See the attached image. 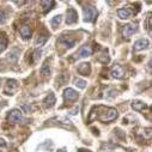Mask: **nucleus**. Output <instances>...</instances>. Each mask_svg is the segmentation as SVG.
Segmentation results:
<instances>
[{
	"instance_id": "f257e3e1",
	"label": "nucleus",
	"mask_w": 152,
	"mask_h": 152,
	"mask_svg": "<svg viewBox=\"0 0 152 152\" xmlns=\"http://www.w3.org/2000/svg\"><path fill=\"white\" fill-rule=\"evenodd\" d=\"M103 109V113H99L97 115V119L102 122H110V121H114L116 118H118V110L114 109V108H104L102 107Z\"/></svg>"
},
{
	"instance_id": "f03ea898",
	"label": "nucleus",
	"mask_w": 152,
	"mask_h": 152,
	"mask_svg": "<svg viewBox=\"0 0 152 152\" xmlns=\"http://www.w3.org/2000/svg\"><path fill=\"white\" fill-rule=\"evenodd\" d=\"M9 121L11 124H20V122H26V120L23 119L22 113L17 109H13L9 113Z\"/></svg>"
},
{
	"instance_id": "7ed1b4c3",
	"label": "nucleus",
	"mask_w": 152,
	"mask_h": 152,
	"mask_svg": "<svg viewBox=\"0 0 152 152\" xmlns=\"http://www.w3.org/2000/svg\"><path fill=\"white\" fill-rule=\"evenodd\" d=\"M84 19L85 22H95L97 17V10L94 6H85L84 7Z\"/></svg>"
},
{
	"instance_id": "20e7f679",
	"label": "nucleus",
	"mask_w": 152,
	"mask_h": 152,
	"mask_svg": "<svg viewBox=\"0 0 152 152\" xmlns=\"http://www.w3.org/2000/svg\"><path fill=\"white\" fill-rule=\"evenodd\" d=\"M58 43L61 45V46H64L65 48H72V47L75 45V40L72 39V37H69V36L62 35L60 39L58 40Z\"/></svg>"
},
{
	"instance_id": "39448f33",
	"label": "nucleus",
	"mask_w": 152,
	"mask_h": 152,
	"mask_svg": "<svg viewBox=\"0 0 152 152\" xmlns=\"http://www.w3.org/2000/svg\"><path fill=\"white\" fill-rule=\"evenodd\" d=\"M64 97H65V101L66 102H75L78 99V92L74 91L73 89L68 88V89H65L64 91Z\"/></svg>"
},
{
	"instance_id": "423d86ee",
	"label": "nucleus",
	"mask_w": 152,
	"mask_h": 152,
	"mask_svg": "<svg viewBox=\"0 0 152 152\" xmlns=\"http://www.w3.org/2000/svg\"><path fill=\"white\" fill-rule=\"evenodd\" d=\"M18 89V83L15 80V79H9L7 80V84L5 85V89H4V94L6 95H13Z\"/></svg>"
},
{
	"instance_id": "0eeeda50",
	"label": "nucleus",
	"mask_w": 152,
	"mask_h": 152,
	"mask_svg": "<svg viewBox=\"0 0 152 152\" xmlns=\"http://www.w3.org/2000/svg\"><path fill=\"white\" fill-rule=\"evenodd\" d=\"M91 53H92V49H91V47L90 46H83L77 53L74 54V56H73V59H80V58H86V56H89V55H91Z\"/></svg>"
},
{
	"instance_id": "6e6552de",
	"label": "nucleus",
	"mask_w": 152,
	"mask_h": 152,
	"mask_svg": "<svg viewBox=\"0 0 152 152\" xmlns=\"http://www.w3.org/2000/svg\"><path fill=\"white\" fill-rule=\"evenodd\" d=\"M78 20V13L74 9H68L67 10V17H66V24L67 25H71V24H74L77 23Z\"/></svg>"
},
{
	"instance_id": "1a4fd4ad",
	"label": "nucleus",
	"mask_w": 152,
	"mask_h": 152,
	"mask_svg": "<svg viewBox=\"0 0 152 152\" xmlns=\"http://www.w3.org/2000/svg\"><path fill=\"white\" fill-rule=\"evenodd\" d=\"M110 74H111V77H113V78L121 79V78H124V77H125V69H124V67H122V66L116 65V66H114V67L111 68Z\"/></svg>"
},
{
	"instance_id": "9d476101",
	"label": "nucleus",
	"mask_w": 152,
	"mask_h": 152,
	"mask_svg": "<svg viewBox=\"0 0 152 152\" xmlns=\"http://www.w3.org/2000/svg\"><path fill=\"white\" fill-rule=\"evenodd\" d=\"M137 31V24L134 23H129V24H126L122 29V35L124 37H131L134 32Z\"/></svg>"
},
{
	"instance_id": "9b49d317",
	"label": "nucleus",
	"mask_w": 152,
	"mask_h": 152,
	"mask_svg": "<svg viewBox=\"0 0 152 152\" xmlns=\"http://www.w3.org/2000/svg\"><path fill=\"white\" fill-rule=\"evenodd\" d=\"M55 102H56V98H55V96H54L53 92H49V94L46 96V98L43 99V104H45L46 108H52V107H54Z\"/></svg>"
},
{
	"instance_id": "f8f14e48",
	"label": "nucleus",
	"mask_w": 152,
	"mask_h": 152,
	"mask_svg": "<svg viewBox=\"0 0 152 152\" xmlns=\"http://www.w3.org/2000/svg\"><path fill=\"white\" fill-rule=\"evenodd\" d=\"M91 72V66L89 62H83L78 66V73L83 74V75H89Z\"/></svg>"
},
{
	"instance_id": "ddd939ff",
	"label": "nucleus",
	"mask_w": 152,
	"mask_h": 152,
	"mask_svg": "<svg viewBox=\"0 0 152 152\" xmlns=\"http://www.w3.org/2000/svg\"><path fill=\"white\" fill-rule=\"evenodd\" d=\"M48 40V34L47 32H40L39 36L36 39V46L37 47H42Z\"/></svg>"
},
{
	"instance_id": "4468645a",
	"label": "nucleus",
	"mask_w": 152,
	"mask_h": 152,
	"mask_svg": "<svg viewBox=\"0 0 152 152\" xmlns=\"http://www.w3.org/2000/svg\"><path fill=\"white\" fill-rule=\"evenodd\" d=\"M148 47V41L145 40V39H141V40H138L135 43H134V50H142L145 48Z\"/></svg>"
},
{
	"instance_id": "2eb2a0df",
	"label": "nucleus",
	"mask_w": 152,
	"mask_h": 152,
	"mask_svg": "<svg viewBox=\"0 0 152 152\" xmlns=\"http://www.w3.org/2000/svg\"><path fill=\"white\" fill-rule=\"evenodd\" d=\"M132 15V11L128 9V7H125V9H119L118 10V16L121 18V19H127L129 18Z\"/></svg>"
},
{
	"instance_id": "dca6fc26",
	"label": "nucleus",
	"mask_w": 152,
	"mask_h": 152,
	"mask_svg": "<svg viewBox=\"0 0 152 152\" xmlns=\"http://www.w3.org/2000/svg\"><path fill=\"white\" fill-rule=\"evenodd\" d=\"M7 47V36L5 32H0V53L4 52Z\"/></svg>"
},
{
	"instance_id": "f3484780",
	"label": "nucleus",
	"mask_w": 152,
	"mask_h": 152,
	"mask_svg": "<svg viewBox=\"0 0 152 152\" xmlns=\"http://www.w3.org/2000/svg\"><path fill=\"white\" fill-rule=\"evenodd\" d=\"M19 31H20V36L23 37L24 40H28L29 37L31 36V29H30V26H28V25H23Z\"/></svg>"
},
{
	"instance_id": "a211bd4d",
	"label": "nucleus",
	"mask_w": 152,
	"mask_h": 152,
	"mask_svg": "<svg viewBox=\"0 0 152 152\" xmlns=\"http://www.w3.org/2000/svg\"><path fill=\"white\" fill-rule=\"evenodd\" d=\"M19 50L17 49V48H13L10 53H9V59H10V61L11 62H13V64H16L17 62V60H18V56H19Z\"/></svg>"
},
{
	"instance_id": "6ab92c4d",
	"label": "nucleus",
	"mask_w": 152,
	"mask_h": 152,
	"mask_svg": "<svg viewBox=\"0 0 152 152\" xmlns=\"http://www.w3.org/2000/svg\"><path fill=\"white\" fill-rule=\"evenodd\" d=\"M54 4H55V1H53V0H50V1H46V0L41 1V6L43 7V12L47 13L52 9V6H54Z\"/></svg>"
},
{
	"instance_id": "aec40b11",
	"label": "nucleus",
	"mask_w": 152,
	"mask_h": 152,
	"mask_svg": "<svg viewBox=\"0 0 152 152\" xmlns=\"http://www.w3.org/2000/svg\"><path fill=\"white\" fill-rule=\"evenodd\" d=\"M146 107H147V105H146V103L140 102V101H134V102L132 103V108H133L134 110H138V111H140V110L145 109Z\"/></svg>"
},
{
	"instance_id": "412c9836",
	"label": "nucleus",
	"mask_w": 152,
	"mask_h": 152,
	"mask_svg": "<svg viewBox=\"0 0 152 152\" xmlns=\"http://www.w3.org/2000/svg\"><path fill=\"white\" fill-rule=\"evenodd\" d=\"M41 73H42L43 75H49V74H50V66L48 65V61H46V62L42 65V67H41Z\"/></svg>"
},
{
	"instance_id": "4be33fe9",
	"label": "nucleus",
	"mask_w": 152,
	"mask_h": 152,
	"mask_svg": "<svg viewBox=\"0 0 152 152\" xmlns=\"http://www.w3.org/2000/svg\"><path fill=\"white\" fill-rule=\"evenodd\" d=\"M60 23H61V16H60V15H59V16H55V17L50 20V24H52L53 28H58Z\"/></svg>"
},
{
	"instance_id": "5701e85b",
	"label": "nucleus",
	"mask_w": 152,
	"mask_h": 152,
	"mask_svg": "<svg viewBox=\"0 0 152 152\" xmlns=\"http://www.w3.org/2000/svg\"><path fill=\"white\" fill-rule=\"evenodd\" d=\"M9 15L4 11V10H0V24H5L7 22Z\"/></svg>"
},
{
	"instance_id": "b1692460",
	"label": "nucleus",
	"mask_w": 152,
	"mask_h": 152,
	"mask_svg": "<svg viewBox=\"0 0 152 152\" xmlns=\"http://www.w3.org/2000/svg\"><path fill=\"white\" fill-rule=\"evenodd\" d=\"M97 60H98L99 62H102V64H108V62L110 61V58L108 56V54H107V53H104V54L99 55V56L97 58Z\"/></svg>"
},
{
	"instance_id": "393cba45",
	"label": "nucleus",
	"mask_w": 152,
	"mask_h": 152,
	"mask_svg": "<svg viewBox=\"0 0 152 152\" xmlns=\"http://www.w3.org/2000/svg\"><path fill=\"white\" fill-rule=\"evenodd\" d=\"M74 84L77 85L78 88H80V89H84L86 86V82L83 80V79H79V78H75L74 79Z\"/></svg>"
},
{
	"instance_id": "a878e982",
	"label": "nucleus",
	"mask_w": 152,
	"mask_h": 152,
	"mask_svg": "<svg viewBox=\"0 0 152 152\" xmlns=\"http://www.w3.org/2000/svg\"><path fill=\"white\" fill-rule=\"evenodd\" d=\"M146 20H147V26H146V28H147V30L151 32V26H152V22H151V15H148V16H147V19H146Z\"/></svg>"
},
{
	"instance_id": "bb28decb",
	"label": "nucleus",
	"mask_w": 152,
	"mask_h": 152,
	"mask_svg": "<svg viewBox=\"0 0 152 152\" xmlns=\"http://www.w3.org/2000/svg\"><path fill=\"white\" fill-rule=\"evenodd\" d=\"M6 105V102L4 101V99H1V98H0V109H1L3 107H5Z\"/></svg>"
},
{
	"instance_id": "cd10ccee",
	"label": "nucleus",
	"mask_w": 152,
	"mask_h": 152,
	"mask_svg": "<svg viewBox=\"0 0 152 152\" xmlns=\"http://www.w3.org/2000/svg\"><path fill=\"white\" fill-rule=\"evenodd\" d=\"M15 3H16L17 5H23V4H25L26 1H15Z\"/></svg>"
},
{
	"instance_id": "c85d7f7f",
	"label": "nucleus",
	"mask_w": 152,
	"mask_h": 152,
	"mask_svg": "<svg viewBox=\"0 0 152 152\" xmlns=\"http://www.w3.org/2000/svg\"><path fill=\"white\" fill-rule=\"evenodd\" d=\"M79 152H90V151H85V150H79Z\"/></svg>"
},
{
	"instance_id": "c756f323",
	"label": "nucleus",
	"mask_w": 152,
	"mask_h": 152,
	"mask_svg": "<svg viewBox=\"0 0 152 152\" xmlns=\"http://www.w3.org/2000/svg\"><path fill=\"white\" fill-rule=\"evenodd\" d=\"M60 152H66V151H65V150L62 148V150H60Z\"/></svg>"
},
{
	"instance_id": "7c9ffc66",
	"label": "nucleus",
	"mask_w": 152,
	"mask_h": 152,
	"mask_svg": "<svg viewBox=\"0 0 152 152\" xmlns=\"http://www.w3.org/2000/svg\"><path fill=\"white\" fill-rule=\"evenodd\" d=\"M0 86H1V79H0Z\"/></svg>"
}]
</instances>
